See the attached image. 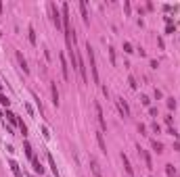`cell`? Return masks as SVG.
<instances>
[{"label":"cell","mask_w":180,"mask_h":177,"mask_svg":"<svg viewBox=\"0 0 180 177\" xmlns=\"http://www.w3.org/2000/svg\"><path fill=\"white\" fill-rule=\"evenodd\" d=\"M86 56H88V63H90V71H92V79H94V83H99V69H96L94 50H92V46H90V42L86 44Z\"/></svg>","instance_id":"obj_1"},{"label":"cell","mask_w":180,"mask_h":177,"mask_svg":"<svg viewBox=\"0 0 180 177\" xmlns=\"http://www.w3.org/2000/svg\"><path fill=\"white\" fill-rule=\"evenodd\" d=\"M48 9H50V15H53V23H55V27H57V29H61V27H63V17H61V13H59V9H57V4H55V2H50V4H48Z\"/></svg>","instance_id":"obj_2"},{"label":"cell","mask_w":180,"mask_h":177,"mask_svg":"<svg viewBox=\"0 0 180 177\" xmlns=\"http://www.w3.org/2000/svg\"><path fill=\"white\" fill-rule=\"evenodd\" d=\"M94 110H96V119H99V125H101V129L105 131V129H107V121H105V117H103V108H101V104H99V102H94Z\"/></svg>","instance_id":"obj_3"},{"label":"cell","mask_w":180,"mask_h":177,"mask_svg":"<svg viewBox=\"0 0 180 177\" xmlns=\"http://www.w3.org/2000/svg\"><path fill=\"white\" fill-rule=\"evenodd\" d=\"M117 108H120L122 117H130V106H128V102L124 98H117Z\"/></svg>","instance_id":"obj_4"},{"label":"cell","mask_w":180,"mask_h":177,"mask_svg":"<svg viewBox=\"0 0 180 177\" xmlns=\"http://www.w3.org/2000/svg\"><path fill=\"white\" fill-rule=\"evenodd\" d=\"M138 154H140V156H143V161H145V167L151 171V169H153V161H151V156H149V152H147V150H143V148L138 146Z\"/></svg>","instance_id":"obj_5"},{"label":"cell","mask_w":180,"mask_h":177,"mask_svg":"<svg viewBox=\"0 0 180 177\" xmlns=\"http://www.w3.org/2000/svg\"><path fill=\"white\" fill-rule=\"evenodd\" d=\"M61 73H63V79H69V65H67L63 54H61Z\"/></svg>","instance_id":"obj_6"},{"label":"cell","mask_w":180,"mask_h":177,"mask_svg":"<svg viewBox=\"0 0 180 177\" xmlns=\"http://www.w3.org/2000/svg\"><path fill=\"white\" fill-rule=\"evenodd\" d=\"M15 56H17V60H19V65H21V69H23V73H30V67H27V60L23 58V54H21L19 50L15 52Z\"/></svg>","instance_id":"obj_7"},{"label":"cell","mask_w":180,"mask_h":177,"mask_svg":"<svg viewBox=\"0 0 180 177\" xmlns=\"http://www.w3.org/2000/svg\"><path fill=\"white\" fill-rule=\"evenodd\" d=\"M80 13H82V19H84V23H90V17H88V9H86V0H82V2H80Z\"/></svg>","instance_id":"obj_8"},{"label":"cell","mask_w":180,"mask_h":177,"mask_svg":"<svg viewBox=\"0 0 180 177\" xmlns=\"http://www.w3.org/2000/svg\"><path fill=\"white\" fill-rule=\"evenodd\" d=\"M90 165H92V173H94V177H103V171H101L96 159H90Z\"/></svg>","instance_id":"obj_9"},{"label":"cell","mask_w":180,"mask_h":177,"mask_svg":"<svg viewBox=\"0 0 180 177\" xmlns=\"http://www.w3.org/2000/svg\"><path fill=\"white\" fill-rule=\"evenodd\" d=\"M9 167H11V171L15 173V177H25L23 173H21V169H19V165H17L15 161H9Z\"/></svg>","instance_id":"obj_10"},{"label":"cell","mask_w":180,"mask_h":177,"mask_svg":"<svg viewBox=\"0 0 180 177\" xmlns=\"http://www.w3.org/2000/svg\"><path fill=\"white\" fill-rule=\"evenodd\" d=\"M50 94H53V104L59 106V90H57L55 83H50Z\"/></svg>","instance_id":"obj_11"},{"label":"cell","mask_w":180,"mask_h":177,"mask_svg":"<svg viewBox=\"0 0 180 177\" xmlns=\"http://www.w3.org/2000/svg\"><path fill=\"white\" fill-rule=\"evenodd\" d=\"M122 161H124V167H126V171H128V175H132L134 173V169H132V165H130V159L126 156V154L122 152Z\"/></svg>","instance_id":"obj_12"},{"label":"cell","mask_w":180,"mask_h":177,"mask_svg":"<svg viewBox=\"0 0 180 177\" xmlns=\"http://www.w3.org/2000/svg\"><path fill=\"white\" fill-rule=\"evenodd\" d=\"M32 167H34V171H36V173H40V175H42V173H44V167H42V165H40V161H38V159H36V156H34V159H32Z\"/></svg>","instance_id":"obj_13"},{"label":"cell","mask_w":180,"mask_h":177,"mask_svg":"<svg viewBox=\"0 0 180 177\" xmlns=\"http://www.w3.org/2000/svg\"><path fill=\"white\" fill-rule=\"evenodd\" d=\"M4 117H9V121H11L13 125H19V117H17L15 113H11V110H6V113H4Z\"/></svg>","instance_id":"obj_14"},{"label":"cell","mask_w":180,"mask_h":177,"mask_svg":"<svg viewBox=\"0 0 180 177\" xmlns=\"http://www.w3.org/2000/svg\"><path fill=\"white\" fill-rule=\"evenodd\" d=\"M48 165H50V171H53V175H57V177H59V171H57V163H55V159H53V154H48Z\"/></svg>","instance_id":"obj_15"},{"label":"cell","mask_w":180,"mask_h":177,"mask_svg":"<svg viewBox=\"0 0 180 177\" xmlns=\"http://www.w3.org/2000/svg\"><path fill=\"white\" fill-rule=\"evenodd\" d=\"M27 40H30V44H36V29L32 25L27 27Z\"/></svg>","instance_id":"obj_16"},{"label":"cell","mask_w":180,"mask_h":177,"mask_svg":"<svg viewBox=\"0 0 180 177\" xmlns=\"http://www.w3.org/2000/svg\"><path fill=\"white\" fill-rule=\"evenodd\" d=\"M96 142H99V146H101V150L107 154V146H105V140H103V134H96Z\"/></svg>","instance_id":"obj_17"},{"label":"cell","mask_w":180,"mask_h":177,"mask_svg":"<svg viewBox=\"0 0 180 177\" xmlns=\"http://www.w3.org/2000/svg\"><path fill=\"white\" fill-rule=\"evenodd\" d=\"M153 150H155L157 154H161V152H163V146H161L159 142H157V140H153Z\"/></svg>","instance_id":"obj_18"},{"label":"cell","mask_w":180,"mask_h":177,"mask_svg":"<svg viewBox=\"0 0 180 177\" xmlns=\"http://www.w3.org/2000/svg\"><path fill=\"white\" fill-rule=\"evenodd\" d=\"M23 150H25V154H27V159H34V154H32V146H30V142H25V144H23Z\"/></svg>","instance_id":"obj_19"},{"label":"cell","mask_w":180,"mask_h":177,"mask_svg":"<svg viewBox=\"0 0 180 177\" xmlns=\"http://www.w3.org/2000/svg\"><path fill=\"white\" fill-rule=\"evenodd\" d=\"M166 173H168V177H174V175H176V169H174V165H166Z\"/></svg>","instance_id":"obj_20"},{"label":"cell","mask_w":180,"mask_h":177,"mask_svg":"<svg viewBox=\"0 0 180 177\" xmlns=\"http://www.w3.org/2000/svg\"><path fill=\"white\" fill-rule=\"evenodd\" d=\"M0 104H2V106H6V108H9V104H11V100H9V98H6L2 92H0Z\"/></svg>","instance_id":"obj_21"},{"label":"cell","mask_w":180,"mask_h":177,"mask_svg":"<svg viewBox=\"0 0 180 177\" xmlns=\"http://www.w3.org/2000/svg\"><path fill=\"white\" fill-rule=\"evenodd\" d=\"M128 85L132 87V90H136V85H138V83H136V79H134L132 75H128Z\"/></svg>","instance_id":"obj_22"},{"label":"cell","mask_w":180,"mask_h":177,"mask_svg":"<svg viewBox=\"0 0 180 177\" xmlns=\"http://www.w3.org/2000/svg\"><path fill=\"white\" fill-rule=\"evenodd\" d=\"M124 52H128V54H130V52H134V50H132V44H130V42H124Z\"/></svg>","instance_id":"obj_23"},{"label":"cell","mask_w":180,"mask_h":177,"mask_svg":"<svg viewBox=\"0 0 180 177\" xmlns=\"http://www.w3.org/2000/svg\"><path fill=\"white\" fill-rule=\"evenodd\" d=\"M42 136H44V140H50V131H48V127H42Z\"/></svg>","instance_id":"obj_24"},{"label":"cell","mask_w":180,"mask_h":177,"mask_svg":"<svg viewBox=\"0 0 180 177\" xmlns=\"http://www.w3.org/2000/svg\"><path fill=\"white\" fill-rule=\"evenodd\" d=\"M19 129H21V134H23V136H27V127H25L23 121H19Z\"/></svg>","instance_id":"obj_25"},{"label":"cell","mask_w":180,"mask_h":177,"mask_svg":"<svg viewBox=\"0 0 180 177\" xmlns=\"http://www.w3.org/2000/svg\"><path fill=\"white\" fill-rule=\"evenodd\" d=\"M109 50V58H111V65H115V52H113V48H107Z\"/></svg>","instance_id":"obj_26"},{"label":"cell","mask_w":180,"mask_h":177,"mask_svg":"<svg viewBox=\"0 0 180 177\" xmlns=\"http://www.w3.org/2000/svg\"><path fill=\"white\" fill-rule=\"evenodd\" d=\"M168 108H170V110L176 108V100H174V98H168Z\"/></svg>","instance_id":"obj_27"},{"label":"cell","mask_w":180,"mask_h":177,"mask_svg":"<svg viewBox=\"0 0 180 177\" xmlns=\"http://www.w3.org/2000/svg\"><path fill=\"white\" fill-rule=\"evenodd\" d=\"M151 127H153V131H155V134H161V127H159V125H157V123H153Z\"/></svg>","instance_id":"obj_28"},{"label":"cell","mask_w":180,"mask_h":177,"mask_svg":"<svg viewBox=\"0 0 180 177\" xmlns=\"http://www.w3.org/2000/svg\"><path fill=\"white\" fill-rule=\"evenodd\" d=\"M140 102H143L145 106H149V102H151V100H149V96H140Z\"/></svg>","instance_id":"obj_29"},{"label":"cell","mask_w":180,"mask_h":177,"mask_svg":"<svg viewBox=\"0 0 180 177\" xmlns=\"http://www.w3.org/2000/svg\"><path fill=\"white\" fill-rule=\"evenodd\" d=\"M149 115H151V117H157V108H155V106L149 108Z\"/></svg>","instance_id":"obj_30"},{"label":"cell","mask_w":180,"mask_h":177,"mask_svg":"<svg viewBox=\"0 0 180 177\" xmlns=\"http://www.w3.org/2000/svg\"><path fill=\"white\" fill-rule=\"evenodd\" d=\"M166 33H174V23H172V25H168V27H166Z\"/></svg>","instance_id":"obj_31"},{"label":"cell","mask_w":180,"mask_h":177,"mask_svg":"<svg viewBox=\"0 0 180 177\" xmlns=\"http://www.w3.org/2000/svg\"><path fill=\"white\" fill-rule=\"evenodd\" d=\"M0 90H2V83H0Z\"/></svg>","instance_id":"obj_32"},{"label":"cell","mask_w":180,"mask_h":177,"mask_svg":"<svg viewBox=\"0 0 180 177\" xmlns=\"http://www.w3.org/2000/svg\"><path fill=\"white\" fill-rule=\"evenodd\" d=\"M32 177H34V175H32Z\"/></svg>","instance_id":"obj_33"}]
</instances>
